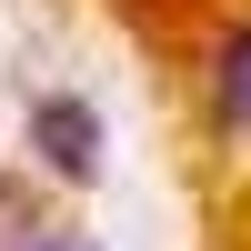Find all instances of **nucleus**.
Instances as JSON below:
<instances>
[{"label": "nucleus", "mask_w": 251, "mask_h": 251, "mask_svg": "<svg viewBox=\"0 0 251 251\" xmlns=\"http://www.w3.org/2000/svg\"><path fill=\"white\" fill-rule=\"evenodd\" d=\"M201 111H211L221 141H251V20L211 40V80H201Z\"/></svg>", "instance_id": "obj_1"}, {"label": "nucleus", "mask_w": 251, "mask_h": 251, "mask_svg": "<svg viewBox=\"0 0 251 251\" xmlns=\"http://www.w3.org/2000/svg\"><path fill=\"white\" fill-rule=\"evenodd\" d=\"M0 251H80V241H71V231H50V221H40L30 201L0 181Z\"/></svg>", "instance_id": "obj_3"}, {"label": "nucleus", "mask_w": 251, "mask_h": 251, "mask_svg": "<svg viewBox=\"0 0 251 251\" xmlns=\"http://www.w3.org/2000/svg\"><path fill=\"white\" fill-rule=\"evenodd\" d=\"M30 141H40V161L71 171V181H91V161H100V121H91V100H71V91H50L30 111Z\"/></svg>", "instance_id": "obj_2"}]
</instances>
